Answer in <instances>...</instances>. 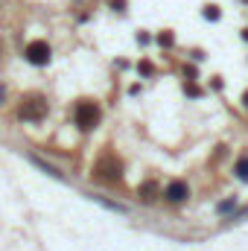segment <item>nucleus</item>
<instances>
[{
    "label": "nucleus",
    "mask_w": 248,
    "mask_h": 251,
    "mask_svg": "<svg viewBox=\"0 0 248 251\" xmlns=\"http://www.w3.org/2000/svg\"><path fill=\"white\" fill-rule=\"evenodd\" d=\"M29 161H32V167H38L41 173H47L50 178H59V181H64V173L59 170V167H53V164H47V161H41L38 155H29Z\"/></svg>",
    "instance_id": "0eeeda50"
},
{
    "label": "nucleus",
    "mask_w": 248,
    "mask_h": 251,
    "mask_svg": "<svg viewBox=\"0 0 248 251\" xmlns=\"http://www.w3.org/2000/svg\"><path fill=\"white\" fill-rule=\"evenodd\" d=\"M243 102H246V105H248V91H246V97H243Z\"/></svg>",
    "instance_id": "ddd939ff"
},
{
    "label": "nucleus",
    "mask_w": 248,
    "mask_h": 251,
    "mask_svg": "<svg viewBox=\"0 0 248 251\" xmlns=\"http://www.w3.org/2000/svg\"><path fill=\"white\" fill-rule=\"evenodd\" d=\"M158 41H161V44H167V47H170V44H173V35H158Z\"/></svg>",
    "instance_id": "9b49d317"
},
{
    "label": "nucleus",
    "mask_w": 248,
    "mask_h": 251,
    "mask_svg": "<svg viewBox=\"0 0 248 251\" xmlns=\"http://www.w3.org/2000/svg\"><path fill=\"white\" fill-rule=\"evenodd\" d=\"M231 210H237V199H234V196L216 204V213H219V216H225V213H231Z\"/></svg>",
    "instance_id": "9d476101"
},
{
    "label": "nucleus",
    "mask_w": 248,
    "mask_h": 251,
    "mask_svg": "<svg viewBox=\"0 0 248 251\" xmlns=\"http://www.w3.org/2000/svg\"><path fill=\"white\" fill-rule=\"evenodd\" d=\"M140 199H143V201H155V199H158V184H155V181H146V184L140 187Z\"/></svg>",
    "instance_id": "6e6552de"
},
{
    "label": "nucleus",
    "mask_w": 248,
    "mask_h": 251,
    "mask_svg": "<svg viewBox=\"0 0 248 251\" xmlns=\"http://www.w3.org/2000/svg\"><path fill=\"white\" fill-rule=\"evenodd\" d=\"M94 173H97V178H105V181H117V164H114V158L111 155H105V158H99V164L94 167Z\"/></svg>",
    "instance_id": "39448f33"
},
{
    "label": "nucleus",
    "mask_w": 248,
    "mask_h": 251,
    "mask_svg": "<svg viewBox=\"0 0 248 251\" xmlns=\"http://www.w3.org/2000/svg\"><path fill=\"white\" fill-rule=\"evenodd\" d=\"M234 173H237V178H240V181H248V155H243V158L237 161Z\"/></svg>",
    "instance_id": "1a4fd4ad"
},
{
    "label": "nucleus",
    "mask_w": 248,
    "mask_h": 251,
    "mask_svg": "<svg viewBox=\"0 0 248 251\" xmlns=\"http://www.w3.org/2000/svg\"><path fill=\"white\" fill-rule=\"evenodd\" d=\"M88 199H94L97 204H102V207H105V210H111V213H123V216L128 213V207H125L123 201H114V199H105V196H99V193H91Z\"/></svg>",
    "instance_id": "423d86ee"
},
{
    "label": "nucleus",
    "mask_w": 248,
    "mask_h": 251,
    "mask_svg": "<svg viewBox=\"0 0 248 251\" xmlns=\"http://www.w3.org/2000/svg\"><path fill=\"white\" fill-rule=\"evenodd\" d=\"M3 100H6V91H3V88H0V102H3Z\"/></svg>",
    "instance_id": "f8f14e48"
},
{
    "label": "nucleus",
    "mask_w": 248,
    "mask_h": 251,
    "mask_svg": "<svg viewBox=\"0 0 248 251\" xmlns=\"http://www.w3.org/2000/svg\"><path fill=\"white\" fill-rule=\"evenodd\" d=\"M24 56H26V62H29V64L41 67V64L50 62V44H47V41H29Z\"/></svg>",
    "instance_id": "f03ea898"
},
{
    "label": "nucleus",
    "mask_w": 248,
    "mask_h": 251,
    "mask_svg": "<svg viewBox=\"0 0 248 251\" xmlns=\"http://www.w3.org/2000/svg\"><path fill=\"white\" fill-rule=\"evenodd\" d=\"M187 196H190V187H187V181H170L167 187H164V199L170 201V204H181Z\"/></svg>",
    "instance_id": "20e7f679"
},
{
    "label": "nucleus",
    "mask_w": 248,
    "mask_h": 251,
    "mask_svg": "<svg viewBox=\"0 0 248 251\" xmlns=\"http://www.w3.org/2000/svg\"><path fill=\"white\" fill-rule=\"evenodd\" d=\"M47 114V105L41 102V100H26V102H21V108H18V117L21 120H41Z\"/></svg>",
    "instance_id": "7ed1b4c3"
},
{
    "label": "nucleus",
    "mask_w": 248,
    "mask_h": 251,
    "mask_svg": "<svg viewBox=\"0 0 248 251\" xmlns=\"http://www.w3.org/2000/svg\"><path fill=\"white\" fill-rule=\"evenodd\" d=\"M73 120L79 128H94L97 120H99V108L94 105V102H76V108H73Z\"/></svg>",
    "instance_id": "f257e3e1"
}]
</instances>
